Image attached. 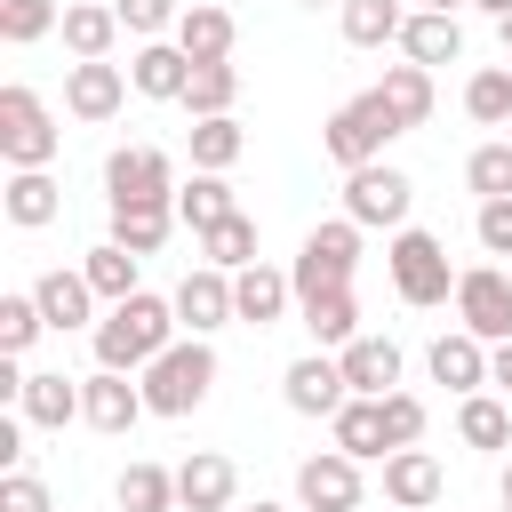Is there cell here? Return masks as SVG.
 <instances>
[{
	"mask_svg": "<svg viewBox=\"0 0 512 512\" xmlns=\"http://www.w3.org/2000/svg\"><path fill=\"white\" fill-rule=\"evenodd\" d=\"M472 232H480V248H488V256H512V192H504V200H480Z\"/></svg>",
	"mask_w": 512,
	"mask_h": 512,
	"instance_id": "bcb514c9",
	"label": "cell"
},
{
	"mask_svg": "<svg viewBox=\"0 0 512 512\" xmlns=\"http://www.w3.org/2000/svg\"><path fill=\"white\" fill-rule=\"evenodd\" d=\"M176 296H152V288H136V296H120L104 320H96V368H120V376H144L168 344H176Z\"/></svg>",
	"mask_w": 512,
	"mask_h": 512,
	"instance_id": "6da1fadb",
	"label": "cell"
},
{
	"mask_svg": "<svg viewBox=\"0 0 512 512\" xmlns=\"http://www.w3.org/2000/svg\"><path fill=\"white\" fill-rule=\"evenodd\" d=\"M456 440L480 448V456H504V448H512V408H504L496 392H464V408H456Z\"/></svg>",
	"mask_w": 512,
	"mask_h": 512,
	"instance_id": "f546056e",
	"label": "cell"
},
{
	"mask_svg": "<svg viewBox=\"0 0 512 512\" xmlns=\"http://www.w3.org/2000/svg\"><path fill=\"white\" fill-rule=\"evenodd\" d=\"M504 128H512V120H504Z\"/></svg>",
	"mask_w": 512,
	"mask_h": 512,
	"instance_id": "680465c9",
	"label": "cell"
},
{
	"mask_svg": "<svg viewBox=\"0 0 512 512\" xmlns=\"http://www.w3.org/2000/svg\"><path fill=\"white\" fill-rule=\"evenodd\" d=\"M456 320H464L480 344H504V336H512V280H504L496 264L456 272Z\"/></svg>",
	"mask_w": 512,
	"mask_h": 512,
	"instance_id": "30bf717a",
	"label": "cell"
},
{
	"mask_svg": "<svg viewBox=\"0 0 512 512\" xmlns=\"http://www.w3.org/2000/svg\"><path fill=\"white\" fill-rule=\"evenodd\" d=\"M504 64H512V56H504Z\"/></svg>",
	"mask_w": 512,
	"mask_h": 512,
	"instance_id": "6f0895ef",
	"label": "cell"
},
{
	"mask_svg": "<svg viewBox=\"0 0 512 512\" xmlns=\"http://www.w3.org/2000/svg\"><path fill=\"white\" fill-rule=\"evenodd\" d=\"M248 512H280V504H264V496H256V504H248Z\"/></svg>",
	"mask_w": 512,
	"mask_h": 512,
	"instance_id": "db71d44e",
	"label": "cell"
},
{
	"mask_svg": "<svg viewBox=\"0 0 512 512\" xmlns=\"http://www.w3.org/2000/svg\"><path fill=\"white\" fill-rule=\"evenodd\" d=\"M200 256H208V264H224V272H248V264H256V216H240V208H232L216 232H200Z\"/></svg>",
	"mask_w": 512,
	"mask_h": 512,
	"instance_id": "f35d334b",
	"label": "cell"
},
{
	"mask_svg": "<svg viewBox=\"0 0 512 512\" xmlns=\"http://www.w3.org/2000/svg\"><path fill=\"white\" fill-rule=\"evenodd\" d=\"M232 96H240V72H232V56H216V64H192V80H184V112H192V120H216V112H232Z\"/></svg>",
	"mask_w": 512,
	"mask_h": 512,
	"instance_id": "836d02e7",
	"label": "cell"
},
{
	"mask_svg": "<svg viewBox=\"0 0 512 512\" xmlns=\"http://www.w3.org/2000/svg\"><path fill=\"white\" fill-rule=\"evenodd\" d=\"M400 56L408 64H456L464 56V24L456 16H440V8H408V24H400Z\"/></svg>",
	"mask_w": 512,
	"mask_h": 512,
	"instance_id": "ffe728a7",
	"label": "cell"
},
{
	"mask_svg": "<svg viewBox=\"0 0 512 512\" xmlns=\"http://www.w3.org/2000/svg\"><path fill=\"white\" fill-rule=\"evenodd\" d=\"M384 440L392 448H416L424 440V400L416 392H384Z\"/></svg>",
	"mask_w": 512,
	"mask_h": 512,
	"instance_id": "7bdbcfd3",
	"label": "cell"
},
{
	"mask_svg": "<svg viewBox=\"0 0 512 512\" xmlns=\"http://www.w3.org/2000/svg\"><path fill=\"white\" fill-rule=\"evenodd\" d=\"M416 8H440V16H456V8H464V0H416Z\"/></svg>",
	"mask_w": 512,
	"mask_h": 512,
	"instance_id": "f907efd6",
	"label": "cell"
},
{
	"mask_svg": "<svg viewBox=\"0 0 512 512\" xmlns=\"http://www.w3.org/2000/svg\"><path fill=\"white\" fill-rule=\"evenodd\" d=\"M32 296H40V312H48V328H88V312H96V288H88V272H40L32 280Z\"/></svg>",
	"mask_w": 512,
	"mask_h": 512,
	"instance_id": "f1b7e54d",
	"label": "cell"
},
{
	"mask_svg": "<svg viewBox=\"0 0 512 512\" xmlns=\"http://www.w3.org/2000/svg\"><path fill=\"white\" fill-rule=\"evenodd\" d=\"M384 496H392V512L440 504V464H432L424 448H392V456H384Z\"/></svg>",
	"mask_w": 512,
	"mask_h": 512,
	"instance_id": "d4e9b609",
	"label": "cell"
},
{
	"mask_svg": "<svg viewBox=\"0 0 512 512\" xmlns=\"http://www.w3.org/2000/svg\"><path fill=\"white\" fill-rule=\"evenodd\" d=\"M184 80H192V56H184L176 40H144V48L128 56V88L152 96V104H184Z\"/></svg>",
	"mask_w": 512,
	"mask_h": 512,
	"instance_id": "ac0fdd59",
	"label": "cell"
},
{
	"mask_svg": "<svg viewBox=\"0 0 512 512\" xmlns=\"http://www.w3.org/2000/svg\"><path fill=\"white\" fill-rule=\"evenodd\" d=\"M488 384H504V392H512V336H504V344H488Z\"/></svg>",
	"mask_w": 512,
	"mask_h": 512,
	"instance_id": "c3c4849f",
	"label": "cell"
},
{
	"mask_svg": "<svg viewBox=\"0 0 512 512\" xmlns=\"http://www.w3.org/2000/svg\"><path fill=\"white\" fill-rule=\"evenodd\" d=\"M232 40H240L232 8H208V0H192V8L176 16V48H184L192 64H216V56H232Z\"/></svg>",
	"mask_w": 512,
	"mask_h": 512,
	"instance_id": "484cf974",
	"label": "cell"
},
{
	"mask_svg": "<svg viewBox=\"0 0 512 512\" xmlns=\"http://www.w3.org/2000/svg\"><path fill=\"white\" fill-rule=\"evenodd\" d=\"M392 136H408V128H400V112L384 104V88H360L352 104H336V112H328L320 152H328L336 168H368V160H384V144H392Z\"/></svg>",
	"mask_w": 512,
	"mask_h": 512,
	"instance_id": "7a4b0ae2",
	"label": "cell"
},
{
	"mask_svg": "<svg viewBox=\"0 0 512 512\" xmlns=\"http://www.w3.org/2000/svg\"><path fill=\"white\" fill-rule=\"evenodd\" d=\"M288 304H296V272H272L264 256H256L248 272H232V312H240L248 328H272V320H288Z\"/></svg>",
	"mask_w": 512,
	"mask_h": 512,
	"instance_id": "e0dca14e",
	"label": "cell"
},
{
	"mask_svg": "<svg viewBox=\"0 0 512 512\" xmlns=\"http://www.w3.org/2000/svg\"><path fill=\"white\" fill-rule=\"evenodd\" d=\"M112 504H120V512H184L168 464H128V472L112 480Z\"/></svg>",
	"mask_w": 512,
	"mask_h": 512,
	"instance_id": "1f68e13d",
	"label": "cell"
},
{
	"mask_svg": "<svg viewBox=\"0 0 512 512\" xmlns=\"http://www.w3.org/2000/svg\"><path fill=\"white\" fill-rule=\"evenodd\" d=\"M104 200L112 208H136V200H176V160L160 144H120L104 160Z\"/></svg>",
	"mask_w": 512,
	"mask_h": 512,
	"instance_id": "ba28073f",
	"label": "cell"
},
{
	"mask_svg": "<svg viewBox=\"0 0 512 512\" xmlns=\"http://www.w3.org/2000/svg\"><path fill=\"white\" fill-rule=\"evenodd\" d=\"M296 312H304V328H312V344H320V352H344V344L360 336V296H352V288L296 296Z\"/></svg>",
	"mask_w": 512,
	"mask_h": 512,
	"instance_id": "603a6c76",
	"label": "cell"
},
{
	"mask_svg": "<svg viewBox=\"0 0 512 512\" xmlns=\"http://www.w3.org/2000/svg\"><path fill=\"white\" fill-rule=\"evenodd\" d=\"M360 272V224L352 216H328L304 232V256H296V296H320V288H352Z\"/></svg>",
	"mask_w": 512,
	"mask_h": 512,
	"instance_id": "52a82bcc",
	"label": "cell"
},
{
	"mask_svg": "<svg viewBox=\"0 0 512 512\" xmlns=\"http://www.w3.org/2000/svg\"><path fill=\"white\" fill-rule=\"evenodd\" d=\"M56 32H64V48H72V56H112V40H120L128 24H120V8H112V0H72Z\"/></svg>",
	"mask_w": 512,
	"mask_h": 512,
	"instance_id": "4316f807",
	"label": "cell"
},
{
	"mask_svg": "<svg viewBox=\"0 0 512 512\" xmlns=\"http://www.w3.org/2000/svg\"><path fill=\"white\" fill-rule=\"evenodd\" d=\"M328 432H336V448H344V456H360V464L392 456V440H384V400H368V392H352V400L328 416Z\"/></svg>",
	"mask_w": 512,
	"mask_h": 512,
	"instance_id": "cb8c5ba5",
	"label": "cell"
},
{
	"mask_svg": "<svg viewBox=\"0 0 512 512\" xmlns=\"http://www.w3.org/2000/svg\"><path fill=\"white\" fill-rule=\"evenodd\" d=\"M152 408H144V384H128L120 368H96V376H80V424H96V432H136Z\"/></svg>",
	"mask_w": 512,
	"mask_h": 512,
	"instance_id": "7c38bea8",
	"label": "cell"
},
{
	"mask_svg": "<svg viewBox=\"0 0 512 512\" xmlns=\"http://www.w3.org/2000/svg\"><path fill=\"white\" fill-rule=\"evenodd\" d=\"M496 32H504V56H512V16H504V24H496Z\"/></svg>",
	"mask_w": 512,
	"mask_h": 512,
	"instance_id": "f5cc1de1",
	"label": "cell"
},
{
	"mask_svg": "<svg viewBox=\"0 0 512 512\" xmlns=\"http://www.w3.org/2000/svg\"><path fill=\"white\" fill-rule=\"evenodd\" d=\"M464 184H472L480 200H504V192H512V136H496V144H480V152L464 160Z\"/></svg>",
	"mask_w": 512,
	"mask_h": 512,
	"instance_id": "b9f144b4",
	"label": "cell"
},
{
	"mask_svg": "<svg viewBox=\"0 0 512 512\" xmlns=\"http://www.w3.org/2000/svg\"><path fill=\"white\" fill-rule=\"evenodd\" d=\"M176 320H184V336H216L224 320H240L232 312V272L224 264H192L176 280Z\"/></svg>",
	"mask_w": 512,
	"mask_h": 512,
	"instance_id": "4fadbf2b",
	"label": "cell"
},
{
	"mask_svg": "<svg viewBox=\"0 0 512 512\" xmlns=\"http://www.w3.org/2000/svg\"><path fill=\"white\" fill-rule=\"evenodd\" d=\"M136 384H144V408H152V416H192V408L208 400V384H216V352H208V336H176Z\"/></svg>",
	"mask_w": 512,
	"mask_h": 512,
	"instance_id": "3957f363",
	"label": "cell"
},
{
	"mask_svg": "<svg viewBox=\"0 0 512 512\" xmlns=\"http://www.w3.org/2000/svg\"><path fill=\"white\" fill-rule=\"evenodd\" d=\"M296 504L304 512H360V456L344 448H320L296 464Z\"/></svg>",
	"mask_w": 512,
	"mask_h": 512,
	"instance_id": "8fae6325",
	"label": "cell"
},
{
	"mask_svg": "<svg viewBox=\"0 0 512 512\" xmlns=\"http://www.w3.org/2000/svg\"><path fill=\"white\" fill-rule=\"evenodd\" d=\"M504 504H512V456H504Z\"/></svg>",
	"mask_w": 512,
	"mask_h": 512,
	"instance_id": "816d5d0a",
	"label": "cell"
},
{
	"mask_svg": "<svg viewBox=\"0 0 512 512\" xmlns=\"http://www.w3.org/2000/svg\"><path fill=\"white\" fill-rule=\"evenodd\" d=\"M464 112H472L480 128H504V120H512V64H480V72L464 80Z\"/></svg>",
	"mask_w": 512,
	"mask_h": 512,
	"instance_id": "8d00e7d4",
	"label": "cell"
},
{
	"mask_svg": "<svg viewBox=\"0 0 512 512\" xmlns=\"http://www.w3.org/2000/svg\"><path fill=\"white\" fill-rule=\"evenodd\" d=\"M304 8H320V0H304ZM336 8H344V0H336Z\"/></svg>",
	"mask_w": 512,
	"mask_h": 512,
	"instance_id": "11a10c76",
	"label": "cell"
},
{
	"mask_svg": "<svg viewBox=\"0 0 512 512\" xmlns=\"http://www.w3.org/2000/svg\"><path fill=\"white\" fill-rule=\"evenodd\" d=\"M0 464H24V408L0 416Z\"/></svg>",
	"mask_w": 512,
	"mask_h": 512,
	"instance_id": "7dc6e473",
	"label": "cell"
},
{
	"mask_svg": "<svg viewBox=\"0 0 512 512\" xmlns=\"http://www.w3.org/2000/svg\"><path fill=\"white\" fill-rule=\"evenodd\" d=\"M176 232V200H136V208H112V240L136 248V256H160V240Z\"/></svg>",
	"mask_w": 512,
	"mask_h": 512,
	"instance_id": "4dcf8cb0",
	"label": "cell"
},
{
	"mask_svg": "<svg viewBox=\"0 0 512 512\" xmlns=\"http://www.w3.org/2000/svg\"><path fill=\"white\" fill-rule=\"evenodd\" d=\"M344 40L352 48H384V40H400V24H408V8L400 0H344Z\"/></svg>",
	"mask_w": 512,
	"mask_h": 512,
	"instance_id": "d590c367",
	"label": "cell"
},
{
	"mask_svg": "<svg viewBox=\"0 0 512 512\" xmlns=\"http://www.w3.org/2000/svg\"><path fill=\"white\" fill-rule=\"evenodd\" d=\"M384 272H392L400 304H416V312L456 296V272H448V248H440V232H416V224H400V232H392V248H384Z\"/></svg>",
	"mask_w": 512,
	"mask_h": 512,
	"instance_id": "277c9868",
	"label": "cell"
},
{
	"mask_svg": "<svg viewBox=\"0 0 512 512\" xmlns=\"http://www.w3.org/2000/svg\"><path fill=\"white\" fill-rule=\"evenodd\" d=\"M472 8H488V16H496V24H504V16H512V0H472Z\"/></svg>",
	"mask_w": 512,
	"mask_h": 512,
	"instance_id": "681fc988",
	"label": "cell"
},
{
	"mask_svg": "<svg viewBox=\"0 0 512 512\" xmlns=\"http://www.w3.org/2000/svg\"><path fill=\"white\" fill-rule=\"evenodd\" d=\"M424 368H432V384H448V392H480V384H488V344H480L472 328H456V336H432Z\"/></svg>",
	"mask_w": 512,
	"mask_h": 512,
	"instance_id": "7402d4cb",
	"label": "cell"
},
{
	"mask_svg": "<svg viewBox=\"0 0 512 512\" xmlns=\"http://www.w3.org/2000/svg\"><path fill=\"white\" fill-rule=\"evenodd\" d=\"M240 152H248V136H240V120H232V112H216V120H192V168H216V176H224Z\"/></svg>",
	"mask_w": 512,
	"mask_h": 512,
	"instance_id": "74e56055",
	"label": "cell"
},
{
	"mask_svg": "<svg viewBox=\"0 0 512 512\" xmlns=\"http://www.w3.org/2000/svg\"><path fill=\"white\" fill-rule=\"evenodd\" d=\"M0 216H8L16 232H40V224L64 216V184H56L48 168H8V184H0Z\"/></svg>",
	"mask_w": 512,
	"mask_h": 512,
	"instance_id": "2e32d148",
	"label": "cell"
},
{
	"mask_svg": "<svg viewBox=\"0 0 512 512\" xmlns=\"http://www.w3.org/2000/svg\"><path fill=\"white\" fill-rule=\"evenodd\" d=\"M56 24H64L56 0H0V40H8V48H32V40H48Z\"/></svg>",
	"mask_w": 512,
	"mask_h": 512,
	"instance_id": "ab89813d",
	"label": "cell"
},
{
	"mask_svg": "<svg viewBox=\"0 0 512 512\" xmlns=\"http://www.w3.org/2000/svg\"><path fill=\"white\" fill-rule=\"evenodd\" d=\"M56 144H64V128L48 120V104H40L24 80H8V88H0V160H8V168H48Z\"/></svg>",
	"mask_w": 512,
	"mask_h": 512,
	"instance_id": "5b68a950",
	"label": "cell"
},
{
	"mask_svg": "<svg viewBox=\"0 0 512 512\" xmlns=\"http://www.w3.org/2000/svg\"><path fill=\"white\" fill-rule=\"evenodd\" d=\"M112 8H120V24H128L136 40H160V32H176V16H184L176 0H112Z\"/></svg>",
	"mask_w": 512,
	"mask_h": 512,
	"instance_id": "ee69618b",
	"label": "cell"
},
{
	"mask_svg": "<svg viewBox=\"0 0 512 512\" xmlns=\"http://www.w3.org/2000/svg\"><path fill=\"white\" fill-rule=\"evenodd\" d=\"M408 208H416V184L392 168V160H368V168H344V216L368 232V224H384V232H400L408 224Z\"/></svg>",
	"mask_w": 512,
	"mask_h": 512,
	"instance_id": "8992f818",
	"label": "cell"
},
{
	"mask_svg": "<svg viewBox=\"0 0 512 512\" xmlns=\"http://www.w3.org/2000/svg\"><path fill=\"white\" fill-rule=\"evenodd\" d=\"M232 208H240V200H232V184H224L216 168H192V184H176V224H192V240L216 232Z\"/></svg>",
	"mask_w": 512,
	"mask_h": 512,
	"instance_id": "83f0119b",
	"label": "cell"
},
{
	"mask_svg": "<svg viewBox=\"0 0 512 512\" xmlns=\"http://www.w3.org/2000/svg\"><path fill=\"white\" fill-rule=\"evenodd\" d=\"M16 408H24V424L64 432V424L80 416V376H64V368H32V376H24V392H16Z\"/></svg>",
	"mask_w": 512,
	"mask_h": 512,
	"instance_id": "d6986e66",
	"label": "cell"
},
{
	"mask_svg": "<svg viewBox=\"0 0 512 512\" xmlns=\"http://www.w3.org/2000/svg\"><path fill=\"white\" fill-rule=\"evenodd\" d=\"M336 360H344V384H352V392H368V400L400 392V344H392V336H352Z\"/></svg>",
	"mask_w": 512,
	"mask_h": 512,
	"instance_id": "44dd1931",
	"label": "cell"
},
{
	"mask_svg": "<svg viewBox=\"0 0 512 512\" xmlns=\"http://www.w3.org/2000/svg\"><path fill=\"white\" fill-rule=\"evenodd\" d=\"M40 328H48V312H40V296H32V288H16V296H0V352H16V360H24Z\"/></svg>",
	"mask_w": 512,
	"mask_h": 512,
	"instance_id": "60d3db41",
	"label": "cell"
},
{
	"mask_svg": "<svg viewBox=\"0 0 512 512\" xmlns=\"http://www.w3.org/2000/svg\"><path fill=\"white\" fill-rule=\"evenodd\" d=\"M232 496H240V472H232V456H216V448H192V456L176 464V504H184V512H232Z\"/></svg>",
	"mask_w": 512,
	"mask_h": 512,
	"instance_id": "9a60e30c",
	"label": "cell"
},
{
	"mask_svg": "<svg viewBox=\"0 0 512 512\" xmlns=\"http://www.w3.org/2000/svg\"><path fill=\"white\" fill-rule=\"evenodd\" d=\"M376 88H384V104L400 112V128H424V120H432V72H424V64H384Z\"/></svg>",
	"mask_w": 512,
	"mask_h": 512,
	"instance_id": "e575fe53",
	"label": "cell"
},
{
	"mask_svg": "<svg viewBox=\"0 0 512 512\" xmlns=\"http://www.w3.org/2000/svg\"><path fill=\"white\" fill-rule=\"evenodd\" d=\"M120 104H128V72H120L112 56H72V72H64V112H72L80 128H104Z\"/></svg>",
	"mask_w": 512,
	"mask_h": 512,
	"instance_id": "9c48e42d",
	"label": "cell"
},
{
	"mask_svg": "<svg viewBox=\"0 0 512 512\" xmlns=\"http://www.w3.org/2000/svg\"><path fill=\"white\" fill-rule=\"evenodd\" d=\"M504 512H512V504H504Z\"/></svg>",
	"mask_w": 512,
	"mask_h": 512,
	"instance_id": "9f6ffc18",
	"label": "cell"
},
{
	"mask_svg": "<svg viewBox=\"0 0 512 512\" xmlns=\"http://www.w3.org/2000/svg\"><path fill=\"white\" fill-rule=\"evenodd\" d=\"M280 392H288V408H296V416H336V408L352 400V384H344V360H336V352H304V360H288Z\"/></svg>",
	"mask_w": 512,
	"mask_h": 512,
	"instance_id": "5bb4252c",
	"label": "cell"
},
{
	"mask_svg": "<svg viewBox=\"0 0 512 512\" xmlns=\"http://www.w3.org/2000/svg\"><path fill=\"white\" fill-rule=\"evenodd\" d=\"M0 512H48V480L24 472V464H8L0 472Z\"/></svg>",
	"mask_w": 512,
	"mask_h": 512,
	"instance_id": "f6af8a7d",
	"label": "cell"
},
{
	"mask_svg": "<svg viewBox=\"0 0 512 512\" xmlns=\"http://www.w3.org/2000/svg\"><path fill=\"white\" fill-rule=\"evenodd\" d=\"M136 248H120V240H96L88 256H80V272H88V288L104 296V304H120V296H136Z\"/></svg>",
	"mask_w": 512,
	"mask_h": 512,
	"instance_id": "d6a6232c",
	"label": "cell"
}]
</instances>
